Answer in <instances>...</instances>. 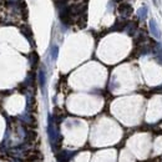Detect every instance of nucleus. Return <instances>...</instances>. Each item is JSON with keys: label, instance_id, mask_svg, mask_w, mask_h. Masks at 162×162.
Segmentation results:
<instances>
[{"label": "nucleus", "instance_id": "nucleus-1", "mask_svg": "<svg viewBox=\"0 0 162 162\" xmlns=\"http://www.w3.org/2000/svg\"><path fill=\"white\" fill-rule=\"evenodd\" d=\"M150 30H151V32L155 38H157V39L161 38V30H160V28L155 20H150Z\"/></svg>", "mask_w": 162, "mask_h": 162}, {"label": "nucleus", "instance_id": "nucleus-2", "mask_svg": "<svg viewBox=\"0 0 162 162\" xmlns=\"http://www.w3.org/2000/svg\"><path fill=\"white\" fill-rule=\"evenodd\" d=\"M119 11H120V14H122V15L129 16V15L132 13V8H131L130 4H122V5H120Z\"/></svg>", "mask_w": 162, "mask_h": 162}, {"label": "nucleus", "instance_id": "nucleus-3", "mask_svg": "<svg viewBox=\"0 0 162 162\" xmlns=\"http://www.w3.org/2000/svg\"><path fill=\"white\" fill-rule=\"evenodd\" d=\"M137 15H138L140 19H145V17L147 16V8H146V6L140 8V9L137 10Z\"/></svg>", "mask_w": 162, "mask_h": 162}, {"label": "nucleus", "instance_id": "nucleus-4", "mask_svg": "<svg viewBox=\"0 0 162 162\" xmlns=\"http://www.w3.org/2000/svg\"><path fill=\"white\" fill-rule=\"evenodd\" d=\"M39 80H40V86L44 87V85H45V74H44V71H40V73H39Z\"/></svg>", "mask_w": 162, "mask_h": 162}, {"label": "nucleus", "instance_id": "nucleus-5", "mask_svg": "<svg viewBox=\"0 0 162 162\" xmlns=\"http://www.w3.org/2000/svg\"><path fill=\"white\" fill-rule=\"evenodd\" d=\"M58 52H59V49H58V46H54V47H52V54H51L54 60H55V59L58 58Z\"/></svg>", "mask_w": 162, "mask_h": 162}, {"label": "nucleus", "instance_id": "nucleus-6", "mask_svg": "<svg viewBox=\"0 0 162 162\" xmlns=\"http://www.w3.org/2000/svg\"><path fill=\"white\" fill-rule=\"evenodd\" d=\"M8 3H13V4H15V3H17V2H20V0H6Z\"/></svg>", "mask_w": 162, "mask_h": 162}, {"label": "nucleus", "instance_id": "nucleus-7", "mask_svg": "<svg viewBox=\"0 0 162 162\" xmlns=\"http://www.w3.org/2000/svg\"><path fill=\"white\" fill-rule=\"evenodd\" d=\"M59 3H64V2H66V0H58Z\"/></svg>", "mask_w": 162, "mask_h": 162}, {"label": "nucleus", "instance_id": "nucleus-8", "mask_svg": "<svg viewBox=\"0 0 162 162\" xmlns=\"http://www.w3.org/2000/svg\"><path fill=\"white\" fill-rule=\"evenodd\" d=\"M115 2H120V0H115Z\"/></svg>", "mask_w": 162, "mask_h": 162}]
</instances>
